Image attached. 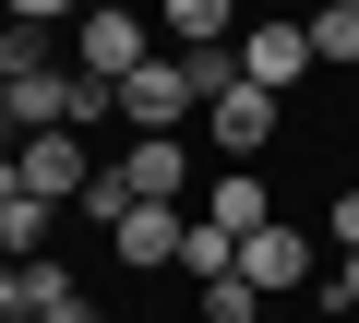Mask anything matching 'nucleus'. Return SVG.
<instances>
[{
  "label": "nucleus",
  "mask_w": 359,
  "mask_h": 323,
  "mask_svg": "<svg viewBox=\"0 0 359 323\" xmlns=\"http://www.w3.org/2000/svg\"><path fill=\"white\" fill-rule=\"evenodd\" d=\"M0 108H13V132H96L120 96L96 84V72H72V60H48V72H13L0 84Z\"/></svg>",
  "instance_id": "1"
},
{
  "label": "nucleus",
  "mask_w": 359,
  "mask_h": 323,
  "mask_svg": "<svg viewBox=\"0 0 359 323\" xmlns=\"http://www.w3.org/2000/svg\"><path fill=\"white\" fill-rule=\"evenodd\" d=\"M228 60H240V84L287 96V84H311V25H299V13H264V25L228 36Z\"/></svg>",
  "instance_id": "2"
},
{
  "label": "nucleus",
  "mask_w": 359,
  "mask_h": 323,
  "mask_svg": "<svg viewBox=\"0 0 359 323\" xmlns=\"http://www.w3.org/2000/svg\"><path fill=\"white\" fill-rule=\"evenodd\" d=\"M108 96H120V120H132V132H180V120L204 108V96H192V72H180V48H156V60H132V72H120Z\"/></svg>",
  "instance_id": "3"
},
{
  "label": "nucleus",
  "mask_w": 359,
  "mask_h": 323,
  "mask_svg": "<svg viewBox=\"0 0 359 323\" xmlns=\"http://www.w3.org/2000/svg\"><path fill=\"white\" fill-rule=\"evenodd\" d=\"M13 180H25L36 204H84V192H96V156H84V132H25V144H13Z\"/></svg>",
  "instance_id": "4"
},
{
  "label": "nucleus",
  "mask_w": 359,
  "mask_h": 323,
  "mask_svg": "<svg viewBox=\"0 0 359 323\" xmlns=\"http://www.w3.org/2000/svg\"><path fill=\"white\" fill-rule=\"evenodd\" d=\"M240 287H252V299H276V287H311V240H299L287 216H264V228L240 240Z\"/></svg>",
  "instance_id": "5"
},
{
  "label": "nucleus",
  "mask_w": 359,
  "mask_h": 323,
  "mask_svg": "<svg viewBox=\"0 0 359 323\" xmlns=\"http://www.w3.org/2000/svg\"><path fill=\"white\" fill-rule=\"evenodd\" d=\"M108 180L132 204H180V192H192V156H180V132H132V156H120Z\"/></svg>",
  "instance_id": "6"
},
{
  "label": "nucleus",
  "mask_w": 359,
  "mask_h": 323,
  "mask_svg": "<svg viewBox=\"0 0 359 323\" xmlns=\"http://www.w3.org/2000/svg\"><path fill=\"white\" fill-rule=\"evenodd\" d=\"M204 132H216V156L264 168V144H276V96H264V84H228V96L204 108Z\"/></svg>",
  "instance_id": "7"
},
{
  "label": "nucleus",
  "mask_w": 359,
  "mask_h": 323,
  "mask_svg": "<svg viewBox=\"0 0 359 323\" xmlns=\"http://www.w3.org/2000/svg\"><path fill=\"white\" fill-rule=\"evenodd\" d=\"M180 228H192V204H132V216L108 228L120 275H156V263H180Z\"/></svg>",
  "instance_id": "8"
},
{
  "label": "nucleus",
  "mask_w": 359,
  "mask_h": 323,
  "mask_svg": "<svg viewBox=\"0 0 359 323\" xmlns=\"http://www.w3.org/2000/svg\"><path fill=\"white\" fill-rule=\"evenodd\" d=\"M132 60H156V36H144V13H84V36H72V72H96V84H120Z\"/></svg>",
  "instance_id": "9"
},
{
  "label": "nucleus",
  "mask_w": 359,
  "mask_h": 323,
  "mask_svg": "<svg viewBox=\"0 0 359 323\" xmlns=\"http://www.w3.org/2000/svg\"><path fill=\"white\" fill-rule=\"evenodd\" d=\"M311 72H359V0H311Z\"/></svg>",
  "instance_id": "10"
},
{
  "label": "nucleus",
  "mask_w": 359,
  "mask_h": 323,
  "mask_svg": "<svg viewBox=\"0 0 359 323\" xmlns=\"http://www.w3.org/2000/svg\"><path fill=\"white\" fill-rule=\"evenodd\" d=\"M264 216H276V204H264V168H228V180L204 192V228H228V240H252Z\"/></svg>",
  "instance_id": "11"
},
{
  "label": "nucleus",
  "mask_w": 359,
  "mask_h": 323,
  "mask_svg": "<svg viewBox=\"0 0 359 323\" xmlns=\"http://www.w3.org/2000/svg\"><path fill=\"white\" fill-rule=\"evenodd\" d=\"M240 36V0H168V48H228Z\"/></svg>",
  "instance_id": "12"
},
{
  "label": "nucleus",
  "mask_w": 359,
  "mask_h": 323,
  "mask_svg": "<svg viewBox=\"0 0 359 323\" xmlns=\"http://www.w3.org/2000/svg\"><path fill=\"white\" fill-rule=\"evenodd\" d=\"M180 275H192V287H228V275H240V240L192 216V228H180Z\"/></svg>",
  "instance_id": "13"
},
{
  "label": "nucleus",
  "mask_w": 359,
  "mask_h": 323,
  "mask_svg": "<svg viewBox=\"0 0 359 323\" xmlns=\"http://www.w3.org/2000/svg\"><path fill=\"white\" fill-rule=\"evenodd\" d=\"M13 72H48V25H0V84Z\"/></svg>",
  "instance_id": "14"
},
{
  "label": "nucleus",
  "mask_w": 359,
  "mask_h": 323,
  "mask_svg": "<svg viewBox=\"0 0 359 323\" xmlns=\"http://www.w3.org/2000/svg\"><path fill=\"white\" fill-rule=\"evenodd\" d=\"M180 72H192V96H204V108L240 84V60H228V48H180Z\"/></svg>",
  "instance_id": "15"
},
{
  "label": "nucleus",
  "mask_w": 359,
  "mask_h": 323,
  "mask_svg": "<svg viewBox=\"0 0 359 323\" xmlns=\"http://www.w3.org/2000/svg\"><path fill=\"white\" fill-rule=\"evenodd\" d=\"M192 299H204V323H264V299H252L240 275H228V287H192Z\"/></svg>",
  "instance_id": "16"
},
{
  "label": "nucleus",
  "mask_w": 359,
  "mask_h": 323,
  "mask_svg": "<svg viewBox=\"0 0 359 323\" xmlns=\"http://www.w3.org/2000/svg\"><path fill=\"white\" fill-rule=\"evenodd\" d=\"M311 299H323V311H359V252H347L335 275H311Z\"/></svg>",
  "instance_id": "17"
},
{
  "label": "nucleus",
  "mask_w": 359,
  "mask_h": 323,
  "mask_svg": "<svg viewBox=\"0 0 359 323\" xmlns=\"http://www.w3.org/2000/svg\"><path fill=\"white\" fill-rule=\"evenodd\" d=\"M323 228H335V252H359V192H335V204H323Z\"/></svg>",
  "instance_id": "18"
},
{
  "label": "nucleus",
  "mask_w": 359,
  "mask_h": 323,
  "mask_svg": "<svg viewBox=\"0 0 359 323\" xmlns=\"http://www.w3.org/2000/svg\"><path fill=\"white\" fill-rule=\"evenodd\" d=\"M36 323H108V311H96V299H84V287H60V299H48V311H36Z\"/></svg>",
  "instance_id": "19"
},
{
  "label": "nucleus",
  "mask_w": 359,
  "mask_h": 323,
  "mask_svg": "<svg viewBox=\"0 0 359 323\" xmlns=\"http://www.w3.org/2000/svg\"><path fill=\"white\" fill-rule=\"evenodd\" d=\"M84 0H13V25H72Z\"/></svg>",
  "instance_id": "20"
},
{
  "label": "nucleus",
  "mask_w": 359,
  "mask_h": 323,
  "mask_svg": "<svg viewBox=\"0 0 359 323\" xmlns=\"http://www.w3.org/2000/svg\"><path fill=\"white\" fill-rule=\"evenodd\" d=\"M84 13H144V0H84Z\"/></svg>",
  "instance_id": "21"
},
{
  "label": "nucleus",
  "mask_w": 359,
  "mask_h": 323,
  "mask_svg": "<svg viewBox=\"0 0 359 323\" xmlns=\"http://www.w3.org/2000/svg\"><path fill=\"white\" fill-rule=\"evenodd\" d=\"M264 13H311V0H264Z\"/></svg>",
  "instance_id": "22"
}]
</instances>
